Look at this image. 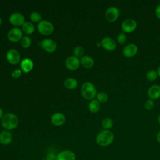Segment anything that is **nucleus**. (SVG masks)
<instances>
[{
	"label": "nucleus",
	"instance_id": "obj_1",
	"mask_svg": "<svg viewBox=\"0 0 160 160\" xmlns=\"http://www.w3.org/2000/svg\"><path fill=\"white\" fill-rule=\"evenodd\" d=\"M114 135L110 130L104 129L101 131L96 137V143L101 147H106L112 143Z\"/></svg>",
	"mask_w": 160,
	"mask_h": 160
},
{
	"label": "nucleus",
	"instance_id": "obj_2",
	"mask_svg": "<svg viewBox=\"0 0 160 160\" xmlns=\"http://www.w3.org/2000/svg\"><path fill=\"white\" fill-rule=\"evenodd\" d=\"M19 124V118L12 113L4 114L1 119V125L6 129L11 131L16 129Z\"/></svg>",
	"mask_w": 160,
	"mask_h": 160
},
{
	"label": "nucleus",
	"instance_id": "obj_3",
	"mask_svg": "<svg viewBox=\"0 0 160 160\" xmlns=\"http://www.w3.org/2000/svg\"><path fill=\"white\" fill-rule=\"evenodd\" d=\"M81 93L84 98L92 100L96 96L97 90L95 86L91 82H85L81 86Z\"/></svg>",
	"mask_w": 160,
	"mask_h": 160
},
{
	"label": "nucleus",
	"instance_id": "obj_4",
	"mask_svg": "<svg viewBox=\"0 0 160 160\" xmlns=\"http://www.w3.org/2000/svg\"><path fill=\"white\" fill-rule=\"evenodd\" d=\"M53 24L47 20H41L38 24V30L42 35H49L54 31Z\"/></svg>",
	"mask_w": 160,
	"mask_h": 160
},
{
	"label": "nucleus",
	"instance_id": "obj_5",
	"mask_svg": "<svg viewBox=\"0 0 160 160\" xmlns=\"http://www.w3.org/2000/svg\"><path fill=\"white\" fill-rule=\"evenodd\" d=\"M120 14L119 9L116 6H110L109 7L105 12V18L106 19L110 22L116 21Z\"/></svg>",
	"mask_w": 160,
	"mask_h": 160
},
{
	"label": "nucleus",
	"instance_id": "obj_6",
	"mask_svg": "<svg viewBox=\"0 0 160 160\" xmlns=\"http://www.w3.org/2000/svg\"><path fill=\"white\" fill-rule=\"evenodd\" d=\"M137 28V22L133 19L129 18L125 19L121 24L122 30L126 33L132 32Z\"/></svg>",
	"mask_w": 160,
	"mask_h": 160
},
{
	"label": "nucleus",
	"instance_id": "obj_7",
	"mask_svg": "<svg viewBox=\"0 0 160 160\" xmlns=\"http://www.w3.org/2000/svg\"><path fill=\"white\" fill-rule=\"evenodd\" d=\"M22 37V31L19 28H13L11 29L8 34V39L12 42H16L21 41Z\"/></svg>",
	"mask_w": 160,
	"mask_h": 160
},
{
	"label": "nucleus",
	"instance_id": "obj_8",
	"mask_svg": "<svg viewBox=\"0 0 160 160\" xmlns=\"http://www.w3.org/2000/svg\"><path fill=\"white\" fill-rule=\"evenodd\" d=\"M80 59L75 56H69L65 61L66 67L71 71L78 69L80 66Z\"/></svg>",
	"mask_w": 160,
	"mask_h": 160
},
{
	"label": "nucleus",
	"instance_id": "obj_9",
	"mask_svg": "<svg viewBox=\"0 0 160 160\" xmlns=\"http://www.w3.org/2000/svg\"><path fill=\"white\" fill-rule=\"evenodd\" d=\"M9 21L13 26H22V24L25 22V18L21 13L14 12L9 16Z\"/></svg>",
	"mask_w": 160,
	"mask_h": 160
},
{
	"label": "nucleus",
	"instance_id": "obj_10",
	"mask_svg": "<svg viewBox=\"0 0 160 160\" xmlns=\"http://www.w3.org/2000/svg\"><path fill=\"white\" fill-rule=\"evenodd\" d=\"M6 59L11 64H17L21 59L19 52L15 49H10L6 53Z\"/></svg>",
	"mask_w": 160,
	"mask_h": 160
},
{
	"label": "nucleus",
	"instance_id": "obj_11",
	"mask_svg": "<svg viewBox=\"0 0 160 160\" xmlns=\"http://www.w3.org/2000/svg\"><path fill=\"white\" fill-rule=\"evenodd\" d=\"M56 160H76V155L72 151L65 149L56 154Z\"/></svg>",
	"mask_w": 160,
	"mask_h": 160
},
{
	"label": "nucleus",
	"instance_id": "obj_12",
	"mask_svg": "<svg viewBox=\"0 0 160 160\" xmlns=\"http://www.w3.org/2000/svg\"><path fill=\"white\" fill-rule=\"evenodd\" d=\"M41 45L42 49L48 52H52L55 51L57 48L56 42L53 39L50 38H46L43 39L41 42Z\"/></svg>",
	"mask_w": 160,
	"mask_h": 160
},
{
	"label": "nucleus",
	"instance_id": "obj_13",
	"mask_svg": "<svg viewBox=\"0 0 160 160\" xmlns=\"http://www.w3.org/2000/svg\"><path fill=\"white\" fill-rule=\"evenodd\" d=\"M138 51V46L133 43H130L125 46L122 49V54L126 58H131L134 56Z\"/></svg>",
	"mask_w": 160,
	"mask_h": 160
},
{
	"label": "nucleus",
	"instance_id": "obj_14",
	"mask_svg": "<svg viewBox=\"0 0 160 160\" xmlns=\"http://www.w3.org/2000/svg\"><path fill=\"white\" fill-rule=\"evenodd\" d=\"M101 46L109 51H112L116 48V42L115 41L110 37H105L101 40Z\"/></svg>",
	"mask_w": 160,
	"mask_h": 160
},
{
	"label": "nucleus",
	"instance_id": "obj_15",
	"mask_svg": "<svg viewBox=\"0 0 160 160\" xmlns=\"http://www.w3.org/2000/svg\"><path fill=\"white\" fill-rule=\"evenodd\" d=\"M12 141V134L10 131L2 130L0 131V144L6 146Z\"/></svg>",
	"mask_w": 160,
	"mask_h": 160
},
{
	"label": "nucleus",
	"instance_id": "obj_16",
	"mask_svg": "<svg viewBox=\"0 0 160 160\" xmlns=\"http://www.w3.org/2000/svg\"><path fill=\"white\" fill-rule=\"evenodd\" d=\"M66 117L61 112H56L51 117V122L55 126H61L64 124Z\"/></svg>",
	"mask_w": 160,
	"mask_h": 160
},
{
	"label": "nucleus",
	"instance_id": "obj_17",
	"mask_svg": "<svg viewBox=\"0 0 160 160\" xmlns=\"http://www.w3.org/2000/svg\"><path fill=\"white\" fill-rule=\"evenodd\" d=\"M148 95L149 99L156 100L160 98V86L158 84H154L151 86L148 91Z\"/></svg>",
	"mask_w": 160,
	"mask_h": 160
},
{
	"label": "nucleus",
	"instance_id": "obj_18",
	"mask_svg": "<svg viewBox=\"0 0 160 160\" xmlns=\"http://www.w3.org/2000/svg\"><path fill=\"white\" fill-rule=\"evenodd\" d=\"M34 67L33 61L29 58H24L21 61V71L25 73L29 72Z\"/></svg>",
	"mask_w": 160,
	"mask_h": 160
},
{
	"label": "nucleus",
	"instance_id": "obj_19",
	"mask_svg": "<svg viewBox=\"0 0 160 160\" xmlns=\"http://www.w3.org/2000/svg\"><path fill=\"white\" fill-rule=\"evenodd\" d=\"M80 62L82 66L86 68H91L94 64V59L90 56H83L80 59Z\"/></svg>",
	"mask_w": 160,
	"mask_h": 160
},
{
	"label": "nucleus",
	"instance_id": "obj_20",
	"mask_svg": "<svg viewBox=\"0 0 160 160\" xmlns=\"http://www.w3.org/2000/svg\"><path fill=\"white\" fill-rule=\"evenodd\" d=\"M78 81L73 78H67L64 82V86L68 89H75L78 86Z\"/></svg>",
	"mask_w": 160,
	"mask_h": 160
},
{
	"label": "nucleus",
	"instance_id": "obj_21",
	"mask_svg": "<svg viewBox=\"0 0 160 160\" xmlns=\"http://www.w3.org/2000/svg\"><path fill=\"white\" fill-rule=\"evenodd\" d=\"M22 31L26 34H31L35 31L34 24L31 22H25L22 26Z\"/></svg>",
	"mask_w": 160,
	"mask_h": 160
},
{
	"label": "nucleus",
	"instance_id": "obj_22",
	"mask_svg": "<svg viewBox=\"0 0 160 160\" xmlns=\"http://www.w3.org/2000/svg\"><path fill=\"white\" fill-rule=\"evenodd\" d=\"M89 109V111L92 112V113H95L99 111V110L101 108V104L100 102L97 100V99H92L89 103V106H88Z\"/></svg>",
	"mask_w": 160,
	"mask_h": 160
},
{
	"label": "nucleus",
	"instance_id": "obj_23",
	"mask_svg": "<svg viewBox=\"0 0 160 160\" xmlns=\"http://www.w3.org/2000/svg\"><path fill=\"white\" fill-rule=\"evenodd\" d=\"M101 124L104 129L109 130L113 126V121L110 118H105L102 119Z\"/></svg>",
	"mask_w": 160,
	"mask_h": 160
},
{
	"label": "nucleus",
	"instance_id": "obj_24",
	"mask_svg": "<svg viewBox=\"0 0 160 160\" xmlns=\"http://www.w3.org/2000/svg\"><path fill=\"white\" fill-rule=\"evenodd\" d=\"M21 44L24 49L29 48L31 45V39L28 36H24L21 39Z\"/></svg>",
	"mask_w": 160,
	"mask_h": 160
},
{
	"label": "nucleus",
	"instance_id": "obj_25",
	"mask_svg": "<svg viewBox=\"0 0 160 160\" xmlns=\"http://www.w3.org/2000/svg\"><path fill=\"white\" fill-rule=\"evenodd\" d=\"M97 100L99 102H106L108 101V94L105 92H99L96 94Z\"/></svg>",
	"mask_w": 160,
	"mask_h": 160
},
{
	"label": "nucleus",
	"instance_id": "obj_26",
	"mask_svg": "<svg viewBox=\"0 0 160 160\" xmlns=\"http://www.w3.org/2000/svg\"><path fill=\"white\" fill-rule=\"evenodd\" d=\"M146 76V79L149 81H154V80H156L157 79L158 75L157 71H156L155 70L151 69V70H149V71H148Z\"/></svg>",
	"mask_w": 160,
	"mask_h": 160
},
{
	"label": "nucleus",
	"instance_id": "obj_27",
	"mask_svg": "<svg viewBox=\"0 0 160 160\" xmlns=\"http://www.w3.org/2000/svg\"><path fill=\"white\" fill-rule=\"evenodd\" d=\"M30 19L34 22H39L42 20L41 15L38 12H32L29 15Z\"/></svg>",
	"mask_w": 160,
	"mask_h": 160
},
{
	"label": "nucleus",
	"instance_id": "obj_28",
	"mask_svg": "<svg viewBox=\"0 0 160 160\" xmlns=\"http://www.w3.org/2000/svg\"><path fill=\"white\" fill-rule=\"evenodd\" d=\"M74 54L75 56L79 58V57H81L82 56V55L84 54V48L81 46H76L74 49Z\"/></svg>",
	"mask_w": 160,
	"mask_h": 160
},
{
	"label": "nucleus",
	"instance_id": "obj_29",
	"mask_svg": "<svg viewBox=\"0 0 160 160\" xmlns=\"http://www.w3.org/2000/svg\"><path fill=\"white\" fill-rule=\"evenodd\" d=\"M154 101L151 99H148L144 103V108L150 111L152 110L154 107Z\"/></svg>",
	"mask_w": 160,
	"mask_h": 160
},
{
	"label": "nucleus",
	"instance_id": "obj_30",
	"mask_svg": "<svg viewBox=\"0 0 160 160\" xmlns=\"http://www.w3.org/2000/svg\"><path fill=\"white\" fill-rule=\"evenodd\" d=\"M117 41L120 44H124L126 42V36L124 32H120L117 37Z\"/></svg>",
	"mask_w": 160,
	"mask_h": 160
},
{
	"label": "nucleus",
	"instance_id": "obj_31",
	"mask_svg": "<svg viewBox=\"0 0 160 160\" xmlns=\"http://www.w3.org/2000/svg\"><path fill=\"white\" fill-rule=\"evenodd\" d=\"M22 74V71L21 69H16L11 74L12 76L14 78H19Z\"/></svg>",
	"mask_w": 160,
	"mask_h": 160
},
{
	"label": "nucleus",
	"instance_id": "obj_32",
	"mask_svg": "<svg viewBox=\"0 0 160 160\" xmlns=\"http://www.w3.org/2000/svg\"><path fill=\"white\" fill-rule=\"evenodd\" d=\"M46 160H56V154L53 152H49L46 155Z\"/></svg>",
	"mask_w": 160,
	"mask_h": 160
},
{
	"label": "nucleus",
	"instance_id": "obj_33",
	"mask_svg": "<svg viewBox=\"0 0 160 160\" xmlns=\"http://www.w3.org/2000/svg\"><path fill=\"white\" fill-rule=\"evenodd\" d=\"M155 15L159 19H160V4H159L155 9Z\"/></svg>",
	"mask_w": 160,
	"mask_h": 160
},
{
	"label": "nucleus",
	"instance_id": "obj_34",
	"mask_svg": "<svg viewBox=\"0 0 160 160\" xmlns=\"http://www.w3.org/2000/svg\"><path fill=\"white\" fill-rule=\"evenodd\" d=\"M156 138H157V141H158V142L160 144V131L158 132V134H157V136H156Z\"/></svg>",
	"mask_w": 160,
	"mask_h": 160
},
{
	"label": "nucleus",
	"instance_id": "obj_35",
	"mask_svg": "<svg viewBox=\"0 0 160 160\" xmlns=\"http://www.w3.org/2000/svg\"><path fill=\"white\" fill-rule=\"evenodd\" d=\"M3 116H4V114H3V111H2V108H0V119H2V118Z\"/></svg>",
	"mask_w": 160,
	"mask_h": 160
},
{
	"label": "nucleus",
	"instance_id": "obj_36",
	"mask_svg": "<svg viewBox=\"0 0 160 160\" xmlns=\"http://www.w3.org/2000/svg\"><path fill=\"white\" fill-rule=\"evenodd\" d=\"M157 72H158V75L160 77V66L158 68V70H157Z\"/></svg>",
	"mask_w": 160,
	"mask_h": 160
},
{
	"label": "nucleus",
	"instance_id": "obj_37",
	"mask_svg": "<svg viewBox=\"0 0 160 160\" xmlns=\"http://www.w3.org/2000/svg\"><path fill=\"white\" fill-rule=\"evenodd\" d=\"M158 122H159V124H160V114L158 116Z\"/></svg>",
	"mask_w": 160,
	"mask_h": 160
},
{
	"label": "nucleus",
	"instance_id": "obj_38",
	"mask_svg": "<svg viewBox=\"0 0 160 160\" xmlns=\"http://www.w3.org/2000/svg\"><path fill=\"white\" fill-rule=\"evenodd\" d=\"M101 46V42H98V43H97V46L99 47V46Z\"/></svg>",
	"mask_w": 160,
	"mask_h": 160
},
{
	"label": "nucleus",
	"instance_id": "obj_39",
	"mask_svg": "<svg viewBox=\"0 0 160 160\" xmlns=\"http://www.w3.org/2000/svg\"><path fill=\"white\" fill-rule=\"evenodd\" d=\"M1 23H2V19H1V18L0 17V26L1 25Z\"/></svg>",
	"mask_w": 160,
	"mask_h": 160
},
{
	"label": "nucleus",
	"instance_id": "obj_40",
	"mask_svg": "<svg viewBox=\"0 0 160 160\" xmlns=\"http://www.w3.org/2000/svg\"><path fill=\"white\" fill-rule=\"evenodd\" d=\"M42 160H46V159H42Z\"/></svg>",
	"mask_w": 160,
	"mask_h": 160
}]
</instances>
